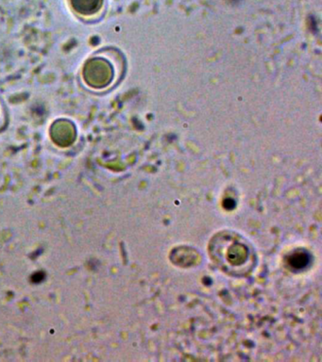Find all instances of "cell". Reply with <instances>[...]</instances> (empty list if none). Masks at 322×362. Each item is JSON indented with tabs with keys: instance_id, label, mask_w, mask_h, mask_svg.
Here are the masks:
<instances>
[{
	"instance_id": "6da1fadb",
	"label": "cell",
	"mask_w": 322,
	"mask_h": 362,
	"mask_svg": "<svg viewBox=\"0 0 322 362\" xmlns=\"http://www.w3.org/2000/svg\"><path fill=\"white\" fill-rule=\"evenodd\" d=\"M222 246H219L223 249H225L224 257H219V259H222L220 263L225 266H234L236 267V265L243 266L246 264L248 259V249L247 245L242 242H238L236 240H224Z\"/></svg>"
},
{
	"instance_id": "7a4b0ae2",
	"label": "cell",
	"mask_w": 322,
	"mask_h": 362,
	"mask_svg": "<svg viewBox=\"0 0 322 362\" xmlns=\"http://www.w3.org/2000/svg\"><path fill=\"white\" fill-rule=\"evenodd\" d=\"M73 11L79 16H92L100 11L103 0H69Z\"/></svg>"
}]
</instances>
